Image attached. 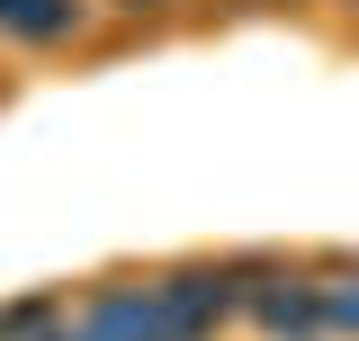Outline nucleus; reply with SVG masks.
Masks as SVG:
<instances>
[{"mask_svg": "<svg viewBox=\"0 0 359 341\" xmlns=\"http://www.w3.org/2000/svg\"><path fill=\"white\" fill-rule=\"evenodd\" d=\"M233 279H252V288H243V314H252L269 341H306V333H323L314 279H287V269H233Z\"/></svg>", "mask_w": 359, "mask_h": 341, "instance_id": "obj_1", "label": "nucleus"}, {"mask_svg": "<svg viewBox=\"0 0 359 341\" xmlns=\"http://www.w3.org/2000/svg\"><path fill=\"white\" fill-rule=\"evenodd\" d=\"M72 323H81L90 341H171V323H162V297H153V288H99Z\"/></svg>", "mask_w": 359, "mask_h": 341, "instance_id": "obj_2", "label": "nucleus"}, {"mask_svg": "<svg viewBox=\"0 0 359 341\" xmlns=\"http://www.w3.org/2000/svg\"><path fill=\"white\" fill-rule=\"evenodd\" d=\"M81 18H90V0H0V36H18V45H63V36H81Z\"/></svg>", "mask_w": 359, "mask_h": 341, "instance_id": "obj_3", "label": "nucleus"}, {"mask_svg": "<svg viewBox=\"0 0 359 341\" xmlns=\"http://www.w3.org/2000/svg\"><path fill=\"white\" fill-rule=\"evenodd\" d=\"M314 305H323V323H332V333L359 341V269H332V279L314 288Z\"/></svg>", "mask_w": 359, "mask_h": 341, "instance_id": "obj_4", "label": "nucleus"}, {"mask_svg": "<svg viewBox=\"0 0 359 341\" xmlns=\"http://www.w3.org/2000/svg\"><path fill=\"white\" fill-rule=\"evenodd\" d=\"M63 323V305L54 297H27V305H0V341H45Z\"/></svg>", "mask_w": 359, "mask_h": 341, "instance_id": "obj_5", "label": "nucleus"}, {"mask_svg": "<svg viewBox=\"0 0 359 341\" xmlns=\"http://www.w3.org/2000/svg\"><path fill=\"white\" fill-rule=\"evenodd\" d=\"M117 9H162V0H117Z\"/></svg>", "mask_w": 359, "mask_h": 341, "instance_id": "obj_6", "label": "nucleus"}]
</instances>
